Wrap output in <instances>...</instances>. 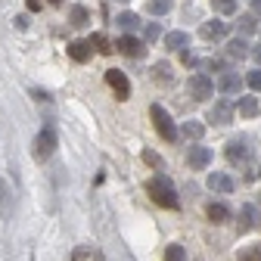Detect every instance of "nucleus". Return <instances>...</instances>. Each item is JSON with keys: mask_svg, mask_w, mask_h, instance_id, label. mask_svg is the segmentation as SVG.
I'll return each mask as SVG.
<instances>
[{"mask_svg": "<svg viewBox=\"0 0 261 261\" xmlns=\"http://www.w3.org/2000/svg\"><path fill=\"white\" fill-rule=\"evenodd\" d=\"M146 193H149V199H152L155 205H162V208H177V205H180L177 190H174V184H171L165 174L149 177V180H146Z\"/></svg>", "mask_w": 261, "mask_h": 261, "instance_id": "obj_1", "label": "nucleus"}, {"mask_svg": "<svg viewBox=\"0 0 261 261\" xmlns=\"http://www.w3.org/2000/svg\"><path fill=\"white\" fill-rule=\"evenodd\" d=\"M187 44H190L187 31H168V35H165V50H184Z\"/></svg>", "mask_w": 261, "mask_h": 261, "instance_id": "obj_15", "label": "nucleus"}, {"mask_svg": "<svg viewBox=\"0 0 261 261\" xmlns=\"http://www.w3.org/2000/svg\"><path fill=\"white\" fill-rule=\"evenodd\" d=\"M115 50H118L121 56H127V59H140V56L146 53V47H143V44H140V38H134V35L118 38V41H115Z\"/></svg>", "mask_w": 261, "mask_h": 261, "instance_id": "obj_6", "label": "nucleus"}, {"mask_svg": "<svg viewBox=\"0 0 261 261\" xmlns=\"http://www.w3.org/2000/svg\"><path fill=\"white\" fill-rule=\"evenodd\" d=\"M152 78H155L159 84H171V65H168V62H155V65H152Z\"/></svg>", "mask_w": 261, "mask_h": 261, "instance_id": "obj_24", "label": "nucleus"}, {"mask_svg": "<svg viewBox=\"0 0 261 261\" xmlns=\"http://www.w3.org/2000/svg\"><path fill=\"white\" fill-rule=\"evenodd\" d=\"M240 115L243 118H255L258 115V100H255V96H240Z\"/></svg>", "mask_w": 261, "mask_h": 261, "instance_id": "obj_19", "label": "nucleus"}, {"mask_svg": "<svg viewBox=\"0 0 261 261\" xmlns=\"http://www.w3.org/2000/svg\"><path fill=\"white\" fill-rule=\"evenodd\" d=\"M208 65H212V69H227V62H224V59H208Z\"/></svg>", "mask_w": 261, "mask_h": 261, "instance_id": "obj_36", "label": "nucleus"}, {"mask_svg": "<svg viewBox=\"0 0 261 261\" xmlns=\"http://www.w3.org/2000/svg\"><path fill=\"white\" fill-rule=\"evenodd\" d=\"M165 261H187L184 246H165Z\"/></svg>", "mask_w": 261, "mask_h": 261, "instance_id": "obj_29", "label": "nucleus"}, {"mask_svg": "<svg viewBox=\"0 0 261 261\" xmlns=\"http://www.w3.org/2000/svg\"><path fill=\"white\" fill-rule=\"evenodd\" d=\"M13 25H16L19 31H25V28H28V16H16V19H13Z\"/></svg>", "mask_w": 261, "mask_h": 261, "instance_id": "obj_33", "label": "nucleus"}, {"mask_svg": "<svg viewBox=\"0 0 261 261\" xmlns=\"http://www.w3.org/2000/svg\"><path fill=\"white\" fill-rule=\"evenodd\" d=\"M233 103L230 100H218L212 109H208V121H215V124H230L233 121Z\"/></svg>", "mask_w": 261, "mask_h": 261, "instance_id": "obj_8", "label": "nucleus"}, {"mask_svg": "<svg viewBox=\"0 0 261 261\" xmlns=\"http://www.w3.org/2000/svg\"><path fill=\"white\" fill-rule=\"evenodd\" d=\"M227 53H230L233 59H246V56H249V44H246L243 38H233L230 44H227Z\"/></svg>", "mask_w": 261, "mask_h": 261, "instance_id": "obj_22", "label": "nucleus"}, {"mask_svg": "<svg viewBox=\"0 0 261 261\" xmlns=\"http://www.w3.org/2000/svg\"><path fill=\"white\" fill-rule=\"evenodd\" d=\"M121 4H127V0H121Z\"/></svg>", "mask_w": 261, "mask_h": 261, "instance_id": "obj_39", "label": "nucleus"}, {"mask_svg": "<svg viewBox=\"0 0 261 261\" xmlns=\"http://www.w3.org/2000/svg\"><path fill=\"white\" fill-rule=\"evenodd\" d=\"M199 35H202L205 41H221V38L227 35V22H221V19H208V22H202Z\"/></svg>", "mask_w": 261, "mask_h": 261, "instance_id": "obj_10", "label": "nucleus"}, {"mask_svg": "<svg viewBox=\"0 0 261 261\" xmlns=\"http://www.w3.org/2000/svg\"><path fill=\"white\" fill-rule=\"evenodd\" d=\"M205 215H208L212 224H224L227 218H230V208H227L224 202H208V205H205Z\"/></svg>", "mask_w": 261, "mask_h": 261, "instance_id": "obj_14", "label": "nucleus"}, {"mask_svg": "<svg viewBox=\"0 0 261 261\" xmlns=\"http://www.w3.org/2000/svg\"><path fill=\"white\" fill-rule=\"evenodd\" d=\"M252 16H261V0H252Z\"/></svg>", "mask_w": 261, "mask_h": 261, "instance_id": "obj_37", "label": "nucleus"}, {"mask_svg": "<svg viewBox=\"0 0 261 261\" xmlns=\"http://www.w3.org/2000/svg\"><path fill=\"white\" fill-rule=\"evenodd\" d=\"M159 35H162V28H159V22H149V25H146V31H143V38H146V44L159 41Z\"/></svg>", "mask_w": 261, "mask_h": 261, "instance_id": "obj_30", "label": "nucleus"}, {"mask_svg": "<svg viewBox=\"0 0 261 261\" xmlns=\"http://www.w3.org/2000/svg\"><path fill=\"white\" fill-rule=\"evenodd\" d=\"M237 261H261V246H246L243 252H237Z\"/></svg>", "mask_w": 261, "mask_h": 261, "instance_id": "obj_27", "label": "nucleus"}, {"mask_svg": "<svg viewBox=\"0 0 261 261\" xmlns=\"http://www.w3.org/2000/svg\"><path fill=\"white\" fill-rule=\"evenodd\" d=\"M187 165H190L193 171H205V168L212 165V149H208V146H190Z\"/></svg>", "mask_w": 261, "mask_h": 261, "instance_id": "obj_7", "label": "nucleus"}, {"mask_svg": "<svg viewBox=\"0 0 261 261\" xmlns=\"http://www.w3.org/2000/svg\"><path fill=\"white\" fill-rule=\"evenodd\" d=\"M69 19H72V25H75V28H84V25L90 22V13H87V7L75 4V7H72V13H69Z\"/></svg>", "mask_w": 261, "mask_h": 261, "instance_id": "obj_21", "label": "nucleus"}, {"mask_svg": "<svg viewBox=\"0 0 261 261\" xmlns=\"http://www.w3.org/2000/svg\"><path fill=\"white\" fill-rule=\"evenodd\" d=\"M143 162L149 168H162V159H159V152H152V149H143Z\"/></svg>", "mask_w": 261, "mask_h": 261, "instance_id": "obj_31", "label": "nucleus"}, {"mask_svg": "<svg viewBox=\"0 0 261 261\" xmlns=\"http://www.w3.org/2000/svg\"><path fill=\"white\" fill-rule=\"evenodd\" d=\"M72 261H103V255H100L96 246H78L72 252Z\"/></svg>", "mask_w": 261, "mask_h": 261, "instance_id": "obj_17", "label": "nucleus"}, {"mask_svg": "<svg viewBox=\"0 0 261 261\" xmlns=\"http://www.w3.org/2000/svg\"><path fill=\"white\" fill-rule=\"evenodd\" d=\"M171 7H174V0H146V10L152 16H165V13H171Z\"/></svg>", "mask_w": 261, "mask_h": 261, "instance_id": "obj_23", "label": "nucleus"}, {"mask_svg": "<svg viewBox=\"0 0 261 261\" xmlns=\"http://www.w3.org/2000/svg\"><path fill=\"white\" fill-rule=\"evenodd\" d=\"M180 59H184V65H199V59H196V56H193V53H184V56H180Z\"/></svg>", "mask_w": 261, "mask_h": 261, "instance_id": "obj_35", "label": "nucleus"}, {"mask_svg": "<svg viewBox=\"0 0 261 261\" xmlns=\"http://www.w3.org/2000/svg\"><path fill=\"white\" fill-rule=\"evenodd\" d=\"M106 84L115 90V100H127V96H130V81H127V75L124 72H118V69H109L106 72Z\"/></svg>", "mask_w": 261, "mask_h": 261, "instance_id": "obj_5", "label": "nucleus"}, {"mask_svg": "<svg viewBox=\"0 0 261 261\" xmlns=\"http://www.w3.org/2000/svg\"><path fill=\"white\" fill-rule=\"evenodd\" d=\"M258 227V208L255 205H243L240 208V233H249Z\"/></svg>", "mask_w": 261, "mask_h": 261, "instance_id": "obj_13", "label": "nucleus"}, {"mask_svg": "<svg viewBox=\"0 0 261 261\" xmlns=\"http://www.w3.org/2000/svg\"><path fill=\"white\" fill-rule=\"evenodd\" d=\"M184 134H187L190 140H202L205 124H202V121H196V118H190V121H184Z\"/></svg>", "mask_w": 261, "mask_h": 261, "instance_id": "obj_20", "label": "nucleus"}, {"mask_svg": "<svg viewBox=\"0 0 261 261\" xmlns=\"http://www.w3.org/2000/svg\"><path fill=\"white\" fill-rule=\"evenodd\" d=\"M149 118H152V124H155V130H159V137H162V140H168V143L177 140V124H174V118H171L165 109H162L159 103L149 106Z\"/></svg>", "mask_w": 261, "mask_h": 261, "instance_id": "obj_2", "label": "nucleus"}, {"mask_svg": "<svg viewBox=\"0 0 261 261\" xmlns=\"http://www.w3.org/2000/svg\"><path fill=\"white\" fill-rule=\"evenodd\" d=\"M115 22H118V25H121L124 31H134V28L140 25V16H137V13H121V16H118Z\"/></svg>", "mask_w": 261, "mask_h": 261, "instance_id": "obj_26", "label": "nucleus"}, {"mask_svg": "<svg viewBox=\"0 0 261 261\" xmlns=\"http://www.w3.org/2000/svg\"><path fill=\"white\" fill-rule=\"evenodd\" d=\"M249 53H252V56H255V62L261 65V47H255V50H249Z\"/></svg>", "mask_w": 261, "mask_h": 261, "instance_id": "obj_38", "label": "nucleus"}, {"mask_svg": "<svg viewBox=\"0 0 261 261\" xmlns=\"http://www.w3.org/2000/svg\"><path fill=\"white\" fill-rule=\"evenodd\" d=\"M215 4V10L221 13V16H230V13H237V0H212Z\"/></svg>", "mask_w": 261, "mask_h": 261, "instance_id": "obj_28", "label": "nucleus"}, {"mask_svg": "<svg viewBox=\"0 0 261 261\" xmlns=\"http://www.w3.org/2000/svg\"><path fill=\"white\" fill-rule=\"evenodd\" d=\"M56 146H59V137H56V130H53V124H47L41 134L35 137V149H31V155H35L38 162H47L53 152H56Z\"/></svg>", "mask_w": 261, "mask_h": 261, "instance_id": "obj_3", "label": "nucleus"}, {"mask_svg": "<svg viewBox=\"0 0 261 261\" xmlns=\"http://www.w3.org/2000/svg\"><path fill=\"white\" fill-rule=\"evenodd\" d=\"M25 7H28V13H38L41 10V0H25Z\"/></svg>", "mask_w": 261, "mask_h": 261, "instance_id": "obj_34", "label": "nucleus"}, {"mask_svg": "<svg viewBox=\"0 0 261 261\" xmlns=\"http://www.w3.org/2000/svg\"><path fill=\"white\" fill-rule=\"evenodd\" d=\"M237 28H240V35H255V31H258V19L252 13H246V16H240Z\"/></svg>", "mask_w": 261, "mask_h": 261, "instance_id": "obj_25", "label": "nucleus"}, {"mask_svg": "<svg viewBox=\"0 0 261 261\" xmlns=\"http://www.w3.org/2000/svg\"><path fill=\"white\" fill-rule=\"evenodd\" d=\"M215 87H218L221 93H227V96H233V93L243 90V78H240V72H224V75L215 81Z\"/></svg>", "mask_w": 261, "mask_h": 261, "instance_id": "obj_9", "label": "nucleus"}, {"mask_svg": "<svg viewBox=\"0 0 261 261\" xmlns=\"http://www.w3.org/2000/svg\"><path fill=\"white\" fill-rule=\"evenodd\" d=\"M246 84H249L252 90H261V69H255V72H249V75H246Z\"/></svg>", "mask_w": 261, "mask_h": 261, "instance_id": "obj_32", "label": "nucleus"}, {"mask_svg": "<svg viewBox=\"0 0 261 261\" xmlns=\"http://www.w3.org/2000/svg\"><path fill=\"white\" fill-rule=\"evenodd\" d=\"M246 155H249V140L246 137H233L230 143H227V159H230L233 165L237 162H246Z\"/></svg>", "mask_w": 261, "mask_h": 261, "instance_id": "obj_11", "label": "nucleus"}, {"mask_svg": "<svg viewBox=\"0 0 261 261\" xmlns=\"http://www.w3.org/2000/svg\"><path fill=\"white\" fill-rule=\"evenodd\" d=\"M233 177L230 174H224V171H212L208 174V190H215V193H233Z\"/></svg>", "mask_w": 261, "mask_h": 261, "instance_id": "obj_12", "label": "nucleus"}, {"mask_svg": "<svg viewBox=\"0 0 261 261\" xmlns=\"http://www.w3.org/2000/svg\"><path fill=\"white\" fill-rule=\"evenodd\" d=\"M212 93H215V81H212L208 75H202V72L190 75V96H193V100L205 103V100H208Z\"/></svg>", "mask_w": 261, "mask_h": 261, "instance_id": "obj_4", "label": "nucleus"}, {"mask_svg": "<svg viewBox=\"0 0 261 261\" xmlns=\"http://www.w3.org/2000/svg\"><path fill=\"white\" fill-rule=\"evenodd\" d=\"M90 53H93V50H90L87 41H72V44H69V56H72L75 62H87Z\"/></svg>", "mask_w": 261, "mask_h": 261, "instance_id": "obj_16", "label": "nucleus"}, {"mask_svg": "<svg viewBox=\"0 0 261 261\" xmlns=\"http://www.w3.org/2000/svg\"><path fill=\"white\" fill-rule=\"evenodd\" d=\"M90 50H96V53H103V56H109L112 53V44H109V38L103 35V31H96V35H90Z\"/></svg>", "mask_w": 261, "mask_h": 261, "instance_id": "obj_18", "label": "nucleus"}]
</instances>
